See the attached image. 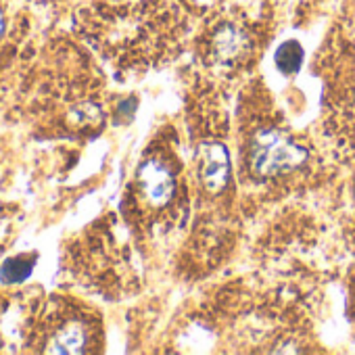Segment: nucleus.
<instances>
[{"mask_svg": "<svg viewBox=\"0 0 355 355\" xmlns=\"http://www.w3.org/2000/svg\"><path fill=\"white\" fill-rule=\"evenodd\" d=\"M305 150L276 128H259L249 144V165L257 178H274L299 167Z\"/></svg>", "mask_w": 355, "mask_h": 355, "instance_id": "f257e3e1", "label": "nucleus"}, {"mask_svg": "<svg viewBox=\"0 0 355 355\" xmlns=\"http://www.w3.org/2000/svg\"><path fill=\"white\" fill-rule=\"evenodd\" d=\"M138 180H140L144 197L153 205H161L169 199L171 189H173V180H171V173L167 171V167L161 165L159 161H146L140 167Z\"/></svg>", "mask_w": 355, "mask_h": 355, "instance_id": "f03ea898", "label": "nucleus"}, {"mask_svg": "<svg viewBox=\"0 0 355 355\" xmlns=\"http://www.w3.org/2000/svg\"><path fill=\"white\" fill-rule=\"evenodd\" d=\"M245 49H247V38L234 26H224L222 30H218V34L214 36V42H211L214 57L218 61H226V63L239 59Z\"/></svg>", "mask_w": 355, "mask_h": 355, "instance_id": "7ed1b4c3", "label": "nucleus"}, {"mask_svg": "<svg viewBox=\"0 0 355 355\" xmlns=\"http://www.w3.org/2000/svg\"><path fill=\"white\" fill-rule=\"evenodd\" d=\"M88 334L80 322H69L61 330H57L46 347L51 353H82L86 351Z\"/></svg>", "mask_w": 355, "mask_h": 355, "instance_id": "20e7f679", "label": "nucleus"}, {"mask_svg": "<svg viewBox=\"0 0 355 355\" xmlns=\"http://www.w3.org/2000/svg\"><path fill=\"white\" fill-rule=\"evenodd\" d=\"M228 178V155L226 150L211 148L203 163V180L209 189H220Z\"/></svg>", "mask_w": 355, "mask_h": 355, "instance_id": "39448f33", "label": "nucleus"}, {"mask_svg": "<svg viewBox=\"0 0 355 355\" xmlns=\"http://www.w3.org/2000/svg\"><path fill=\"white\" fill-rule=\"evenodd\" d=\"M34 272V261H28L24 257H15V259H7L3 266H0V280L5 284H19L24 280H28Z\"/></svg>", "mask_w": 355, "mask_h": 355, "instance_id": "423d86ee", "label": "nucleus"}, {"mask_svg": "<svg viewBox=\"0 0 355 355\" xmlns=\"http://www.w3.org/2000/svg\"><path fill=\"white\" fill-rule=\"evenodd\" d=\"M301 61H303V53H301V49H299L297 42L284 44V46L278 51V55H276V63H278V67H280L284 73L297 71L299 65H301Z\"/></svg>", "mask_w": 355, "mask_h": 355, "instance_id": "0eeeda50", "label": "nucleus"}, {"mask_svg": "<svg viewBox=\"0 0 355 355\" xmlns=\"http://www.w3.org/2000/svg\"><path fill=\"white\" fill-rule=\"evenodd\" d=\"M3 32H5V17L0 13V36H3Z\"/></svg>", "mask_w": 355, "mask_h": 355, "instance_id": "6e6552de", "label": "nucleus"}]
</instances>
